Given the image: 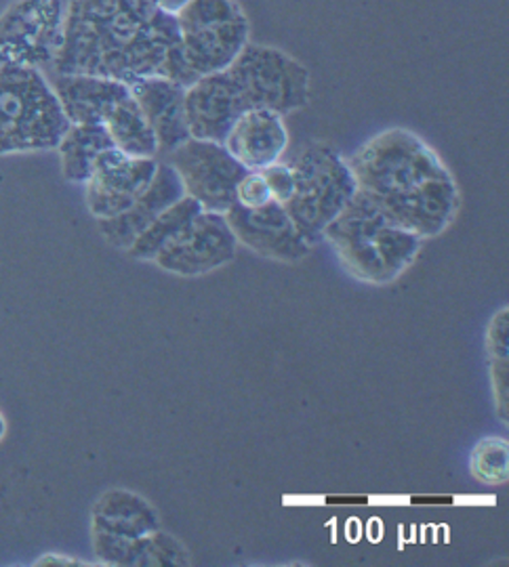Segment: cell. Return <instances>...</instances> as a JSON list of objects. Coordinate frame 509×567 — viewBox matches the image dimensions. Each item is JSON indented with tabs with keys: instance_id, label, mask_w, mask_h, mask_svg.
<instances>
[{
	"instance_id": "cell-16",
	"label": "cell",
	"mask_w": 509,
	"mask_h": 567,
	"mask_svg": "<svg viewBox=\"0 0 509 567\" xmlns=\"http://www.w3.org/2000/svg\"><path fill=\"white\" fill-rule=\"evenodd\" d=\"M49 82L70 124H103L116 103L131 91L129 84L91 74H51Z\"/></svg>"
},
{
	"instance_id": "cell-23",
	"label": "cell",
	"mask_w": 509,
	"mask_h": 567,
	"mask_svg": "<svg viewBox=\"0 0 509 567\" xmlns=\"http://www.w3.org/2000/svg\"><path fill=\"white\" fill-rule=\"evenodd\" d=\"M171 566H190V555L180 540H175L171 534H164L163 529H156L143 538L138 567Z\"/></svg>"
},
{
	"instance_id": "cell-28",
	"label": "cell",
	"mask_w": 509,
	"mask_h": 567,
	"mask_svg": "<svg viewBox=\"0 0 509 567\" xmlns=\"http://www.w3.org/2000/svg\"><path fill=\"white\" fill-rule=\"evenodd\" d=\"M4 433H7V423H4V419H2V414H0V442H2Z\"/></svg>"
},
{
	"instance_id": "cell-25",
	"label": "cell",
	"mask_w": 509,
	"mask_h": 567,
	"mask_svg": "<svg viewBox=\"0 0 509 567\" xmlns=\"http://www.w3.org/2000/svg\"><path fill=\"white\" fill-rule=\"evenodd\" d=\"M262 173H264L265 182L269 185L274 203L285 206L293 198V192H295L293 168L288 166V163H276L264 168Z\"/></svg>"
},
{
	"instance_id": "cell-1",
	"label": "cell",
	"mask_w": 509,
	"mask_h": 567,
	"mask_svg": "<svg viewBox=\"0 0 509 567\" xmlns=\"http://www.w3.org/2000/svg\"><path fill=\"white\" fill-rule=\"evenodd\" d=\"M51 72L114 81L166 76L192 86L177 20L154 0H72Z\"/></svg>"
},
{
	"instance_id": "cell-6",
	"label": "cell",
	"mask_w": 509,
	"mask_h": 567,
	"mask_svg": "<svg viewBox=\"0 0 509 567\" xmlns=\"http://www.w3.org/2000/svg\"><path fill=\"white\" fill-rule=\"evenodd\" d=\"M288 166L295 192L285 210L306 243L316 244L323 240L326 225L356 196L358 185L347 158L325 142L306 143Z\"/></svg>"
},
{
	"instance_id": "cell-14",
	"label": "cell",
	"mask_w": 509,
	"mask_h": 567,
	"mask_svg": "<svg viewBox=\"0 0 509 567\" xmlns=\"http://www.w3.org/2000/svg\"><path fill=\"white\" fill-rule=\"evenodd\" d=\"M222 143L246 171H264L285 156L288 147L285 116L272 110H248L230 126Z\"/></svg>"
},
{
	"instance_id": "cell-24",
	"label": "cell",
	"mask_w": 509,
	"mask_h": 567,
	"mask_svg": "<svg viewBox=\"0 0 509 567\" xmlns=\"http://www.w3.org/2000/svg\"><path fill=\"white\" fill-rule=\"evenodd\" d=\"M234 203L245 208H262L265 204L274 203L269 185L265 182L262 171H246L245 177L236 185Z\"/></svg>"
},
{
	"instance_id": "cell-3",
	"label": "cell",
	"mask_w": 509,
	"mask_h": 567,
	"mask_svg": "<svg viewBox=\"0 0 509 567\" xmlns=\"http://www.w3.org/2000/svg\"><path fill=\"white\" fill-rule=\"evenodd\" d=\"M307 102L306 65L283 49L248 41L227 68L187 86L185 114L192 137L222 143L230 126L248 110L288 116Z\"/></svg>"
},
{
	"instance_id": "cell-7",
	"label": "cell",
	"mask_w": 509,
	"mask_h": 567,
	"mask_svg": "<svg viewBox=\"0 0 509 567\" xmlns=\"http://www.w3.org/2000/svg\"><path fill=\"white\" fill-rule=\"evenodd\" d=\"M175 20L194 82L227 68L251 34V23L236 0H190Z\"/></svg>"
},
{
	"instance_id": "cell-13",
	"label": "cell",
	"mask_w": 509,
	"mask_h": 567,
	"mask_svg": "<svg viewBox=\"0 0 509 567\" xmlns=\"http://www.w3.org/2000/svg\"><path fill=\"white\" fill-rule=\"evenodd\" d=\"M129 89L156 135L159 152L171 154L192 137L185 114L187 89L180 82L166 76H143L129 82Z\"/></svg>"
},
{
	"instance_id": "cell-2",
	"label": "cell",
	"mask_w": 509,
	"mask_h": 567,
	"mask_svg": "<svg viewBox=\"0 0 509 567\" xmlns=\"http://www.w3.org/2000/svg\"><path fill=\"white\" fill-rule=\"evenodd\" d=\"M347 164L358 192L419 238L440 236L459 213L452 173L413 131L387 128L363 143Z\"/></svg>"
},
{
	"instance_id": "cell-11",
	"label": "cell",
	"mask_w": 509,
	"mask_h": 567,
	"mask_svg": "<svg viewBox=\"0 0 509 567\" xmlns=\"http://www.w3.org/2000/svg\"><path fill=\"white\" fill-rule=\"evenodd\" d=\"M156 158H138L119 147L105 150L84 183L89 213L98 219H112L135 203L159 171Z\"/></svg>"
},
{
	"instance_id": "cell-20",
	"label": "cell",
	"mask_w": 509,
	"mask_h": 567,
	"mask_svg": "<svg viewBox=\"0 0 509 567\" xmlns=\"http://www.w3.org/2000/svg\"><path fill=\"white\" fill-rule=\"evenodd\" d=\"M203 210V206L190 196L180 198L152 221L142 236L126 248V252L138 261H154L164 246L173 243Z\"/></svg>"
},
{
	"instance_id": "cell-22",
	"label": "cell",
	"mask_w": 509,
	"mask_h": 567,
	"mask_svg": "<svg viewBox=\"0 0 509 567\" xmlns=\"http://www.w3.org/2000/svg\"><path fill=\"white\" fill-rule=\"evenodd\" d=\"M471 475L487 484V486H501L509 477V446L501 437H485L480 440L469 458Z\"/></svg>"
},
{
	"instance_id": "cell-18",
	"label": "cell",
	"mask_w": 509,
	"mask_h": 567,
	"mask_svg": "<svg viewBox=\"0 0 509 567\" xmlns=\"http://www.w3.org/2000/svg\"><path fill=\"white\" fill-rule=\"evenodd\" d=\"M110 147H114V143L103 124H70L68 133L55 147L62 158L65 182L84 185L98 158Z\"/></svg>"
},
{
	"instance_id": "cell-21",
	"label": "cell",
	"mask_w": 509,
	"mask_h": 567,
	"mask_svg": "<svg viewBox=\"0 0 509 567\" xmlns=\"http://www.w3.org/2000/svg\"><path fill=\"white\" fill-rule=\"evenodd\" d=\"M487 351L490 360V379L495 386L497 414L508 421V309H501L489 326Z\"/></svg>"
},
{
	"instance_id": "cell-9",
	"label": "cell",
	"mask_w": 509,
	"mask_h": 567,
	"mask_svg": "<svg viewBox=\"0 0 509 567\" xmlns=\"http://www.w3.org/2000/svg\"><path fill=\"white\" fill-rule=\"evenodd\" d=\"M169 164L184 183L185 196L201 204L204 210L222 215L234 204L236 185L246 173L224 143L194 137L169 154Z\"/></svg>"
},
{
	"instance_id": "cell-10",
	"label": "cell",
	"mask_w": 509,
	"mask_h": 567,
	"mask_svg": "<svg viewBox=\"0 0 509 567\" xmlns=\"http://www.w3.org/2000/svg\"><path fill=\"white\" fill-rule=\"evenodd\" d=\"M238 240L225 215L203 210L173 243L164 246L154 264L169 274L194 278L232 264Z\"/></svg>"
},
{
	"instance_id": "cell-19",
	"label": "cell",
	"mask_w": 509,
	"mask_h": 567,
	"mask_svg": "<svg viewBox=\"0 0 509 567\" xmlns=\"http://www.w3.org/2000/svg\"><path fill=\"white\" fill-rule=\"evenodd\" d=\"M103 126L114 147H119L124 154L138 158H156V135L131 93L112 107V112L103 121Z\"/></svg>"
},
{
	"instance_id": "cell-27",
	"label": "cell",
	"mask_w": 509,
	"mask_h": 567,
	"mask_svg": "<svg viewBox=\"0 0 509 567\" xmlns=\"http://www.w3.org/2000/svg\"><path fill=\"white\" fill-rule=\"evenodd\" d=\"M37 566H84V561H74V559H63V557H55V555H47L37 561Z\"/></svg>"
},
{
	"instance_id": "cell-8",
	"label": "cell",
	"mask_w": 509,
	"mask_h": 567,
	"mask_svg": "<svg viewBox=\"0 0 509 567\" xmlns=\"http://www.w3.org/2000/svg\"><path fill=\"white\" fill-rule=\"evenodd\" d=\"M70 0H16L0 16V65L51 70L62 49Z\"/></svg>"
},
{
	"instance_id": "cell-4",
	"label": "cell",
	"mask_w": 509,
	"mask_h": 567,
	"mask_svg": "<svg viewBox=\"0 0 509 567\" xmlns=\"http://www.w3.org/2000/svg\"><path fill=\"white\" fill-rule=\"evenodd\" d=\"M323 238L333 246L347 274L377 286L400 278L419 257L424 243L363 192H356L346 208L326 225Z\"/></svg>"
},
{
	"instance_id": "cell-15",
	"label": "cell",
	"mask_w": 509,
	"mask_h": 567,
	"mask_svg": "<svg viewBox=\"0 0 509 567\" xmlns=\"http://www.w3.org/2000/svg\"><path fill=\"white\" fill-rule=\"evenodd\" d=\"M184 196V183L175 173V168L169 163L159 164L154 179L135 203L121 215L100 221V231L105 243L126 250L161 213Z\"/></svg>"
},
{
	"instance_id": "cell-17",
	"label": "cell",
	"mask_w": 509,
	"mask_h": 567,
	"mask_svg": "<svg viewBox=\"0 0 509 567\" xmlns=\"http://www.w3.org/2000/svg\"><path fill=\"white\" fill-rule=\"evenodd\" d=\"M161 529V517L143 496L129 489H108L91 513V534L138 540Z\"/></svg>"
},
{
	"instance_id": "cell-5",
	"label": "cell",
	"mask_w": 509,
	"mask_h": 567,
	"mask_svg": "<svg viewBox=\"0 0 509 567\" xmlns=\"http://www.w3.org/2000/svg\"><path fill=\"white\" fill-rule=\"evenodd\" d=\"M70 128L49 76L0 65V156L55 150Z\"/></svg>"
},
{
	"instance_id": "cell-26",
	"label": "cell",
	"mask_w": 509,
	"mask_h": 567,
	"mask_svg": "<svg viewBox=\"0 0 509 567\" xmlns=\"http://www.w3.org/2000/svg\"><path fill=\"white\" fill-rule=\"evenodd\" d=\"M154 2H156V7H159L163 13L175 18L190 0H154Z\"/></svg>"
},
{
	"instance_id": "cell-12",
	"label": "cell",
	"mask_w": 509,
	"mask_h": 567,
	"mask_svg": "<svg viewBox=\"0 0 509 567\" xmlns=\"http://www.w3.org/2000/svg\"><path fill=\"white\" fill-rule=\"evenodd\" d=\"M225 219L236 240L265 259L293 264L309 255L312 244H307L299 234L283 204L269 203L262 208H245L234 203L225 210Z\"/></svg>"
}]
</instances>
